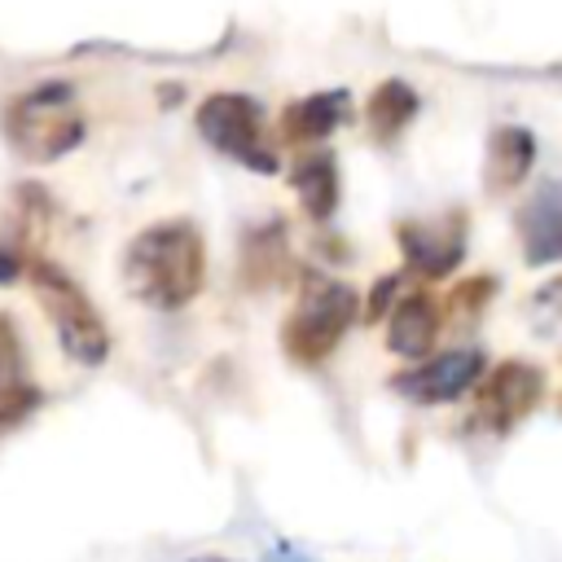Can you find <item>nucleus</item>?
I'll use <instances>...</instances> for the list:
<instances>
[{
  "label": "nucleus",
  "instance_id": "20e7f679",
  "mask_svg": "<svg viewBox=\"0 0 562 562\" xmlns=\"http://www.w3.org/2000/svg\"><path fill=\"white\" fill-rule=\"evenodd\" d=\"M22 277H31V290L40 299V307H44V316H48V325H53L61 351H66V360H75L83 369L105 364L110 329H105L101 312L92 307V299L79 290V281L66 268H57L53 259H26Z\"/></svg>",
  "mask_w": 562,
  "mask_h": 562
},
{
  "label": "nucleus",
  "instance_id": "f3484780",
  "mask_svg": "<svg viewBox=\"0 0 562 562\" xmlns=\"http://www.w3.org/2000/svg\"><path fill=\"white\" fill-rule=\"evenodd\" d=\"M496 290H501V281H496V277H487V272L465 277V281H457V290H452L448 307H452L461 321H474V316L496 299Z\"/></svg>",
  "mask_w": 562,
  "mask_h": 562
},
{
  "label": "nucleus",
  "instance_id": "7ed1b4c3",
  "mask_svg": "<svg viewBox=\"0 0 562 562\" xmlns=\"http://www.w3.org/2000/svg\"><path fill=\"white\" fill-rule=\"evenodd\" d=\"M0 123H4V140L26 162H57L61 154H70L83 140L75 88L61 79H48V83L13 97Z\"/></svg>",
  "mask_w": 562,
  "mask_h": 562
},
{
  "label": "nucleus",
  "instance_id": "6e6552de",
  "mask_svg": "<svg viewBox=\"0 0 562 562\" xmlns=\"http://www.w3.org/2000/svg\"><path fill=\"white\" fill-rule=\"evenodd\" d=\"M395 241H400L408 272L426 281H443L465 259V215L448 211L443 220H404L395 228Z\"/></svg>",
  "mask_w": 562,
  "mask_h": 562
},
{
  "label": "nucleus",
  "instance_id": "f03ea898",
  "mask_svg": "<svg viewBox=\"0 0 562 562\" xmlns=\"http://www.w3.org/2000/svg\"><path fill=\"white\" fill-rule=\"evenodd\" d=\"M356 316H360V299L347 281L325 277V272H307L299 281V299L281 325V351L294 364L316 369L338 351V342L347 338Z\"/></svg>",
  "mask_w": 562,
  "mask_h": 562
},
{
  "label": "nucleus",
  "instance_id": "ddd939ff",
  "mask_svg": "<svg viewBox=\"0 0 562 562\" xmlns=\"http://www.w3.org/2000/svg\"><path fill=\"white\" fill-rule=\"evenodd\" d=\"M351 114V97L342 92V88H334V92H312V97H303V101H294L290 110H285V119H281V132H285V140H325L342 119Z\"/></svg>",
  "mask_w": 562,
  "mask_h": 562
},
{
  "label": "nucleus",
  "instance_id": "1a4fd4ad",
  "mask_svg": "<svg viewBox=\"0 0 562 562\" xmlns=\"http://www.w3.org/2000/svg\"><path fill=\"white\" fill-rule=\"evenodd\" d=\"M382 321H386V347L404 360H422L443 329V307L430 290H408V294H395Z\"/></svg>",
  "mask_w": 562,
  "mask_h": 562
},
{
  "label": "nucleus",
  "instance_id": "39448f33",
  "mask_svg": "<svg viewBox=\"0 0 562 562\" xmlns=\"http://www.w3.org/2000/svg\"><path fill=\"white\" fill-rule=\"evenodd\" d=\"M198 132L211 149L228 154L233 162L272 176L277 171V154L263 140V110L259 101L241 97V92H215L198 105Z\"/></svg>",
  "mask_w": 562,
  "mask_h": 562
},
{
  "label": "nucleus",
  "instance_id": "0eeeda50",
  "mask_svg": "<svg viewBox=\"0 0 562 562\" xmlns=\"http://www.w3.org/2000/svg\"><path fill=\"white\" fill-rule=\"evenodd\" d=\"M487 369L483 347H448V351H426L422 360H413L408 369H400L391 378V391L413 400V404H452L461 395H470V386L479 382V373Z\"/></svg>",
  "mask_w": 562,
  "mask_h": 562
},
{
  "label": "nucleus",
  "instance_id": "423d86ee",
  "mask_svg": "<svg viewBox=\"0 0 562 562\" xmlns=\"http://www.w3.org/2000/svg\"><path fill=\"white\" fill-rule=\"evenodd\" d=\"M474 391V422L483 430H514L518 422H527L540 400H544V369L531 364V360H501L492 369L479 373V382L470 386Z\"/></svg>",
  "mask_w": 562,
  "mask_h": 562
},
{
  "label": "nucleus",
  "instance_id": "f8f14e48",
  "mask_svg": "<svg viewBox=\"0 0 562 562\" xmlns=\"http://www.w3.org/2000/svg\"><path fill=\"white\" fill-rule=\"evenodd\" d=\"M290 277V250H285V224L268 220L241 237V285L268 290Z\"/></svg>",
  "mask_w": 562,
  "mask_h": 562
},
{
  "label": "nucleus",
  "instance_id": "9b49d317",
  "mask_svg": "<svg viewBox=\"0 0 562 562\" xmlns=\"http://www.w3.org/2000/svg\"><path fill=\"white\" fill-rule=\"evenodd\" d=\"M536 162V136L527 127H496L487 140V167H483V189L487 193H514Z\"/></svg>",
  "mask_w": 562,
  "mask_h": 562
},
{
  "label": "nucleus",
  "instance_id": "aec40b11",
  "mask_svg": "<svg viewBox=\"0 0 562 562\" xmlns=\"http://www.w3.org/2000/svg\"><path fill=\"white\" fill-rule=\"evenodd\" d=\"M400 285H404V272H382V277L373 281V290H369V303H364V321H382V316H386V307L395 303Z\"/></svg>",
  "mask_w": 562,
  "mask_h": 562
},
{
  "label": "nucleus",
  "instance_id": "dca6fc26",
  "mask_svg": "<svg viewBox=\"0 0 562 562\" xmlns=\"http://www.w3.org/2000/svg\"><path fill=\"white\" fill-rule=\"evenodd\" d=\"M40 404H44V391H40V382H31V378H18V382L0 386V430L22 426Z\"/></svg>",
  "mask_w": 562,
  "mask_h": 562
},
{
  "label": "nucleus",
  "instance_id": "412c9836",
  "mask_svg": "<svg viewBox=\"0 0 562 562\" xmlns=\"http://www.w3.org/2000/svg\"><path fill=\"white\" fill-rule=\"evenodd\" d=\"M263 562H312L307 553H299V549H290V544H277V549H268L263 553Z\"/></svg>",
  "mask_w": 562,
  "mask_h": 562
},
{
  "label": "nucleus",
  "instance_id": "6ab92c4d",
  "mask_svg": "<svg viewBox=\"0 0 562 562\" xmlns=\"http://www.w3.org/2000/svg\"><path fill=\"white\" fill-rule=\"evenodd\" d=\"M26 272V233L0 237V285H13Z\"/></svg>",
  "mask_w": 562,
  "mask_h": 562
},
{
  "label": "nucleus",
  "instance_id": "9d476101",
  "mask_svg": "<svg viewBox=\"0 0 562 562\" xmlns=\"http://www.w3.org/2000/svg\"><path fill=\"white\" fill-rule=\"evenodd\" d=\"M518 233H522V259L527 268H544L562 259V189L544 180L531 202L518 211Z\"/></svg>",
  "mask_w": 562,
  "mask_h": 562
},
{
  "label": "nucleus",
  "instance_id": "2eb2a0df",
  "mask_svg": "<svg viewBox=\"0 0 562 562\" xmlns=\"http://www.w3.org/2000/svg\"><path fill=\"white\" fill-rule=\"evenodd\" d=\"M413 114H417V92L408 83H400V79L382 83L373 92V101H369V123H373L378 140H391L395 132H404L413 123Z\"/></svg>",
  "mask_w": 562,
  "mask_h": 562
},
{
  "label": "nucleus",
  "instance_id": "4468645a",
  "mask_svg": "<svg viewBox=\"0 0 562 562\" xmlns=\"http://www.w3.org/2000/svg\"><path fill=\"white\" fill-rule=\"evenodd\" d=\"M290 184H294V193H299V202H303V211L312 220H329L334 215L342 189H338V162H334L329 149L303 154L294 162V171H290Z\"/></svg>",
  "mask_w": 562,
  "mask_h": 562
},
{
  "label": "nucleus",
  "instance_id": "4be33fe9",
  "mask_svg": "<svg viewBox=\"0 0 562 562\" xmlns=\"http://www.w3.org/2000/svg\"><path fill=\"white\" fill-rule=\"evenodd\" d=\"M193 562H228V558H193Z\"/></svg>",
  "mask_w": 562,
  "mask_h": 562
},
{
  "label": "nucleus",
  "instance_id": "f257e3e1",
  "mask_svg": "<svg viewBox=\"0 0 562 562\" xmlns=\"http://www.w3.org/2000/svg\"><path fill=\"white\" fill-rule=\"evenodd\" d=\"M127 294L154 312H180L206 281V246L189 220H158L123 250Z\"/></svg>",
  "mask_w": 562,
  "mask_h": 562
},
{
  "label": "nucleus",
  "instance_id": "a211bd4d",
  "mask_svg": "<svg viewBox=\"0 0 562 562\" xmlns=\"http://www.w3.org/2000/svg\"><path fill=\"white\" fill-rule=\"evenodd\" d=\"M26 378V356H22V338L13 316H0V386Z\"/></svg>",
  "mask_w": 562,
  "mask_h": 562
}]
</instances>
